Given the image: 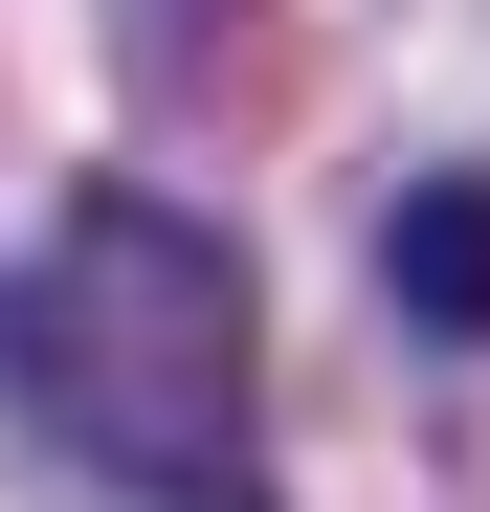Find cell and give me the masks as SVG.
<instances>
[{"label":"cell","instance_id":"6da1fadb","mask_svg":"<svg viewBox=\"0 0 490 512\" xmlns=\"http://www.w3.org/2000/svg\"><path fill=\"white\" fill-rule=\"evenodd\" d=\"M0 401L45 423L67 468H112L156 512H268V312H245V245L179 223L156 179H90L23 268H0Z\"/></svg>","mask_w":490,"mask_h":512},{"label":"cell","instance_id":"7a4b0ae2","mask_svg":"<svg viewBox=\"0 0 490 512\" xmlns=\"http://www.w3.org/2000/svg\"><path fill=\"white\" fill-rule=\"evenodd\" d=\"M379 290L424 312V334H490V179H424L379 223Z\"/></svg>","mask_w":490,"mask_h":512}]
</instances>
